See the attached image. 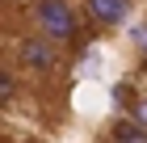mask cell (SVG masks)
I'll return each instance as SVG.
<instances>
[{
  "mask_svg": "<svg viewBox=\"0 0 147 143\" xmlns=\"http://www.w3.org/2000/svg\"><path fill=\"white\" fill-rule=\"evenodd\" d=\"M135 13V0H84V17H92L105 30H118V25L130 21Z\"/></svg>",
  "mask_w": 147,
  "mask_h": 143,
  "instance_id": "cell-3",
  "label": "cell"
},
{
  "mask_svg": "<svg viewBox=\"0 0 147 143\" xmlns=\"http://www.w3.org/2000/svg\"><path fill=\"white\" fill-rule=\"evenodd\" d=\"M30 21H34L38 34H46L59 46H71L80 38V9L71 0H34L30 4Z\"/></svg>",
  "mask_w": 147,
  "mask_h": 143,
  "instance_id": "cell-1",
  "label": "cell"
},
{
  "mask_svg": "<svg viewBox=\"0 0 147 143\" xmlns=\"http://www.w3.org/2000/svg\"><path fill=\"white\" fill-rule=\"evenodd\" d=\"M59 51H63V46L51 42V38H46V34H38V30H34V38H21V46H17L21 63L30 67V72H42V76L59 67Z\"/></svg>",
  "mask_w": 147,
  "mask_h": 143,
  "instance_id": "cell-2",
  "label": "cell"
},
{
  "mask_svg": "<svg viewBox=\"0 0 147 143\" xmlns=\"http://www.w3.org/2000/svg\"><path fill=\"white\" fill-rule=\"evenodd\" d=\"M17 93H21L17 76H13L9 67H0V105H13V101H17Z\"/></svg>",
  "mask_w": 147,
  "mask_h": 143,
  "instance_id": "cell-5",
  "label": "cell"
},
{
  "mask_svg": "<svg viewBox=\"0 0 147 143\" xmlns=\"http://www.w3.org/2000/svg\"><path fill=\"white\" fill-rule=\"evenodd\" d=\"M109 139L113 143H147V122H139L135 114H130V118H118Z\"/></svg>",
  "mask_w": 147,
  "mask_h": 143,
  "instance_id": "cell-4",
  "label": "cell"
},
{
  "mask_svg": "<svg viewBox=\"0 0 147 143\" xmlns=\"http://www.w3.org/2000/svg\"><path fill=\"white\" fill-rule=\"evenodd\" d=\"M130 114H135L139 122H147V101H139V105H135V110H130Z\"/></svg>",
  "mask_w": 147,
  "mask_h": 143,
  "instance_id": "cell-7",
  "label": "cell"
},
{
  "mask_svg": "<svg viewBox=\"0 0 147 143\" xmlns=\"http://www.w3.org/2000/svg\"><path fill=\"white\" fill-rule=\"evenodd\" d=\"M135 42H139V51L147 55V25H135Z\"/></svg>",
  "mask_w": 147,
  "mask_h": 143,
  "instance_id": "cell-6",
  "label": "cell"
}]
</instances>
